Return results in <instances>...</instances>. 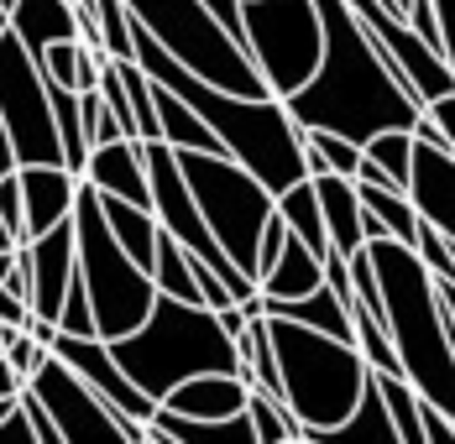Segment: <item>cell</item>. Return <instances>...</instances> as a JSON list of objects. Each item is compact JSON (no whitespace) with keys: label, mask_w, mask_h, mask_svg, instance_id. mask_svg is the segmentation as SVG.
<instances>
[{"label":"cell","mask_w":455,"mask_h":444,"mask_svg":"<svg viewBox=\"0 0 455 444\" xmlns=\"http://www.w3.org/2000/svg\"><path fill=\"white\" fill-rule=\"evenodd\" d=\"M11 246H21V230L0 215V251H11Z\"/></svg>","instance_id":"cell-40"},{"label":"cell","mask_w":455,"mask_h":444,"mask_svg":"<svg viewBox=\"0 0 455 444\" xmlns=\"http://www.w3.org/2000/svg\"><path fill=\"white\" fill-rule=\"evenodd\" d=\"M21 387H27V377H21V371L0 355V398H21Z\"/></svg>","instance_id":"cell-37"},{"label":"cell","mask_w":455,"mask_h":444,"mask_svg":"<svg viewBox=\"0 0 455 444\" xmlns=\"http://www.w3.org/2000/svg\"><path fill=\"white\" fill-rule=\"evenodd\" d=\"M0 215L21 230V246H27V199H21V173L0 178Z\"/></svg>","instance_id":"cell-31"},{"label":"cell","mask_w":455,"mask_h":444,"mask_svg":"<svg viewBox=\"0 0 455 444\" xmlns=\"http://www.w3.org/2000/svg\"><path fill=\"white\" fill-rule=\"evenodd\" d=\"M0 115L16 141V163H63V136H58L43 58L11 27L0 32Z\"/></svg>","instance_id":"cell-9"},{"label":"cell","mask_w":455,"mask_h":444,"mask_svg":"<svg viewBox=\"0 0 455 444\" xmlns=\"http://www.w3.org/2000/svg\"><path fill=\"white\" fill-rule=\"evenodd\" d=\"M11 408H16V398H0V418H5V413H11Z\"/></svg>","instance_id":"cell-42"},{"label":"cell","mask_w":455,"mask_h":444,"mask_svg":"<svg viewBox=\"0 0 455 444\" xmlns=\"http://www.w3.org/2000/svg\"><path fill=\"white\" fill-rule=\"evenodd\" d=\"M0 355H5V335H0Z\"/></svg>","instance_id":"cell-45"},{"label":"cell","mask_w":455,"mask_h":444,"mask_svg":"<svg viewBox=\"0 0 455 444\" xmlns=\"http://www.w3.org/2000/svg\"><path fill=\"white\" fill-rule=\"evenodd\" d=\"M319 444H403L393 413H387V398H382V387H377V371H371V382H366L362 402L351 408V418H346L340 429H330Z\"/></svg>","instance_id":"cell-23"},{"label":"cell","mask_w":455,"mask_h":444,"mask_svg":"<svg viewBox=\"0 0 455 444\" xmlns=\"http://www.w3.org/2000/svg\"><path fill=\"white\" fill-rule=\"evenodd\" d=\"M152 444H257V424H251V413L188 418L179 408L157 402V413H152Z\"/></svg>","instance_id":"cell-19"},{"label":"cell","mask_w":455,"mask_h":444,"mask_svg":"<svg viewBox=\"0 0 455 444\" xmlns=\"http://www.w3.org/2000/svg\"><path fill=\"white\" fill-rule=\"evenodd\" d=\"M283 246H288V220L283 215H273V225H267V235H262V251H257V282L267 277L277 266V257H283Z\"/></svg>","instance_id":"cell-32"},{"label":"cell","mask_w":455,"mask_h":444,"mask_svg":"<svg viewBox=\"0 0 455 444\" xmlns=\"http://www.w3.org/2000/svg\"><path fill=\"white\" fill-rule=\"evenodd\" d=\"M11 32L43 58L47 47L63 43V37H84V21H79L74 0H16L11 5Z\"/></svg>","instance_id":"cell-20"},{"label":"cell","mask_w":455,"mask_h":444,"mask_svg":"<svg viewBox=\"0 0 455 444\" xmlns=\"http://www.w3.org/2000/svg\"><path fill=\"white\" fill-rule=\"evenodd\" d=\"M21 266V246H11V251H0V282H11V272Z\"/></svg>","instance_id":"cell-39"},{"label":"cell","mask_w":455,"mask_h":444,"mask_svg":"<svg viewBox=\"0 0 455 444\" xmlns=\"http://www.w3.org/2000/svg\"><path fill=\"white\" fill-rule=\"evenodd\" d=\"M110 351L126 366V377L141 392H152L157 402L168 398L179 382L199 377V371H241L246 377L241 340L220 324V309L188 304V298H173V293H157L152 313L132 335L110 340Z\"/></svg>","instance_id":"cell-3"},{"label":"cell","mask_w":455,"mask_h":444,"mask_svg":"<svg viewBox=\"0 0 455 444\" xmlns=\"http://www.w3.org/2000/svg\"><path fill=\"white\" fill-rule=\"evenodd\" d=\"M366 157H371V163H382L387 173L409 188V178H413V131H409V126L377 131L371 141H366Z\"/></svg>","instance_id":"cell-28"},{"label":"cell","mask_w":455,"mask_h":444,"mask_svg":"<svg viewBox=\"0 0 455 444\" xmlns=\"http://www.w3.org/2000/svg\"><path fill=\"white\" fill-rule=\"evenodd\" d=\"M319 16H324V58H319L315 79L283 99L293 110V121L304 131H315V126L340 131L362 147L393 126L413 131V121L424 115V99L387 63V52L371 43L362 16L346 0H319Z\"/></svg>","instance_id":"cell-1"},{"label":"cell","mask_w":455,"mask_h":444,"mask_svg":"<svg viewBox=\"0 0 455 444\" xmlns=\"http://www.w3.org/2000/svg\"><path fill=\"white\" fill-rule=\"evenodd\" d=\"M273 345L277 371H283V398L304 418L309 444H319L330 429H340L351 418V408L362 402L366 382H371V366L356 351V340L309 329L299 319H273Z\"/></svg>","instance_id":"cell-4"},{"label":"cell","mask_w":455,"mask_h":444,"mask_svg":"<svg viewBox=\"0 0 455 444\" xmlns=\"http://www.w3.org/2000/svg\"><path fill=\"white\" fill-rule=\"evenodd\" d=\"M366 251H371L377 282H382L387 329H393V345L403 361V377L419 387V398H429L455 418V324L435 272L398 235H371Z\"/></svg>","instance_id":"cell-2"},{"label":"cell","mask_w":455,"mask_h":444,"mask_svg":"<svg viewBox=\"0 0 455 444\" xmlns=\"http://www.w3.org/2000/svg\"><path fill=\"white\" fill-rule=\"evenodd\" d=\"M346 5L362 16V27L371 32V43L387 52V63L409 79V89L419 99H435V94L455 89V63L413 27L398 5H387V0H346Z\"/></svg>","instance_id":"cell-11"},{"label":"cell","mask_w":455,"mask_h":444,"mask_svg":"<svg viewBox=\"0 0 455 444\" xmlns=\"http://www.w3.org/2000/svg\"><path fill=\"white\" fill-rule=\"evenodd\" d=\"M21 163H16V141H11V126H5V115H0V178L16 173Z\"/></svg>","instance_id":"cell-38"},{"label":"cell","mask_w":455,"mask_h":444,"mask_svg":"<svg viewBox=\"0 0 455 444\" xmlns=\"http://www.w3.org/2000/svg\"><path fill=\"white\" fill-rule=\"evenodd\" d=\"M304 147H309V173H346L356 178V168H362L366 147L362 141H351V136L340 131H324V126H315V131H304Z\"/></svg>","instance_id":"cell-26"},{"label":"cell","mask_w":455,"mask_h":444,"mask_svg":"<svg viewBox=\"0 0 455 444\" xmlns=\"http://www.w3.org/2000/svg\"><path fill=\"white\" fill-rule=\"evenodd\" d=\"M315 188H319V210H324V230H330V251L351 257L366 246V204H362V188L356 178L346 173H315Z\"/></svg>","instance_id":"cell-17"},{"label":"cell","mask_w":455,"mask_h":444,"mask_svg":"<svg viewBox=\"0 0 455 444\" xmlns=\"http://www.w3.org/2000/svg\"><path fill=\"white\" fill-rule=\"evenodd\" d=\"M246 398H251V382L241 371H199L179 382L163 402L188 418H230V413H246Z\"/></svg>","instance_id":"cell-18"},{"label":"cell","mask_w":455,"mask_h":444,"mask_svg":"<svg viewBox=\"0 0 455 444\" xmlns=\"http://www.w3.org/2000/svg\"><path fill=\"white\" fill-rule=\"evenodd\" d=\"M84 178H90L100 194H121V199L152 210V173H147V141H141V136L100 141V147L90 152Z\"/></svg>","instance_id":"cell-16"},{"label":"cell","mask_w":455,"mask_h":444,"mask_svg":"<svg viewBox=\"0 0 455 444\" xmlns=\"http://www.w3.org/2000/svg\"><path fill=\"white\" fill-rule=\"evenodd\" d=\"M21 199H27V241L52 230L58 220H74V199L84 178L63 163H21Z\"/></svg>","instance_id":"cell-15"},{"label":"cell","mask_w":455,"mask_h":444,"mask_svg":"<svg viewBox=\"0 0 455 444\" xmlns=\"http://www.w3.org/2000/svg\"><path fill=\"white\" fill-rule=\"evenodd\" d=\"M0 324H16V329L32 324V298H21V293L5 288V282H0Z\"/></svg>","instance_id":"cell-34"},{"label":"cell","mask_w":455,"mask_h":444,"mask_svg":"<svg viewBox=\"0 0 455 444\" xmlns=\"http://www.w3.org/2000/svg\"><path fill=\"white\" fill-rule=\"evenodd\" d=\"M435 16H440V37H445V58L455 63V0H435Z\"/></svg>","instance_id":"cell-36"},{"label":"cell","mask_w":455,"mask_h":444,"mask_svg":"<svg viewBox=\"0 0 455 444\" xmlns=\"http://www.w3.org/2000/svg\"><path fill=\"white\" fill-rule=\"evenodd\" d=\"M262 298H267V293H262ZM267 313H273V319H299V324L324 329V335H340V340H356V324H351V313H346L340 293H335L330 282H319L315 293H304V298H267Z\"/></svg>","instance_id":"cell-21"},{"label":"cell","mask_w":455,"mask_h":444,"mask_svg":"<svg viewBox=\"0 0 455 444\" xmlns=\"http://www.w3.org/2000/svg\"><path fill=\"white\" fill-rule=\"evenodd\" d=\"M319 282H324V257L288 230V246H283L277 266L262 277V293L267 298H304V293H315Z\"/></svg>","instance_id":"cell-22"},{"label":"cell","mask_w":455,"mask_h":444,"mask_svg":"<svg viewBox=\"0 0 455 444\" xmlns=\"http://www.w3.org/2000/svg\"><path fill=\"white\" fill-rule=\"evenodd\" d=\"M37 444V434H32V418H27V408H21V398H16V408L0 418V444Z\"/></svg>","instance_id":"cell-35"},{"label":"cell","mask_w":455,"mask_h":444,"mask_svg":"<svg viewBox=\"0 0 455 444\" xmlns=\"http://www.w3.org/2000/svg\"><path fill=\"white\" fill-rule=\"evenodd\" d=\"M387 5H398V11H403V16H409V5H413V0H387Z\"/></svg>","instance_id":"cell-44"},{"label":"cell","mask_w":455,"mask_h":444,"mask_svg":"<svg viewBox=\"0 0 455 444\" xmlns=\"http://www.w3.org/2000/svg\"><path fill=\"white\" fill-rule=\"evenodd\" d=\"M21 251H27V266H32V313L58 324L68 282L79 277V230H74V220H58L52 230L32 235Z\"/></svg>","instance_id":"cell-13"},{"label":"cell","mask_w":455,"mask_h":444,"mask_svg":"<svg viewBox=\"0 0 455 444\" xmlns=\"http://www.w3.org/2000/svg\"><path fill=\"white\" fill-rule=\"evenodd\" d=\"M21 408H27V418H32V434H37V444H58L63 440V429H58V418L47 413V402L32 392V387H21Z\"/></svg>","instance_id":"cell-30"},{"label":"cell","mask_w":455,"mask_h":444,"mask_svg":"<svg viewBox=\"0 0 455 444\" xmlns=\"http://www.w3.org/2000/svg\"><path fill=\"white\" fill-rule=\"evenodd\" d=\"M179 163L215 241L230 251V262L257 277V251L277 215V194L230 152H179Z\"/></svg>","instance_id":"cell-7"},{"label":"cell","mask_w":455,"mask_h":444,"mask_svg":"<svg viewBox=\"0 0 455 444\" xmlns=\"http://www.w3.org/2000/svg\"><path fill=\"white\" fill-rule=\"evenodd\" d=\"M277 215L288 220V230H293L299 241H309L319 257H330V230H324V210H319L315 173L299 178V183H288V188L277 194Z\"/></svg>","instance_id":"cell-24"},{"label":"cell","mask_w":455,"mask_h":444,"mask_svg":"<svg viewBox=\"0 0 455 444\" xmlns=\"http://www.w3.org/2000/svg\"><path fill=\"white\" fill-rule=\"evenodd\" d=\"M246 52L262 68V79L277 99L315 79L324 58V16L319 0H246Z\"/></svg>","instance_id":"cell-8"},{"label":"cell","mask_w":455,"mask_h":444,"mask_svg":"<svg viewBox=\"0 0 455 444\" xmlns=\"http://www.w3.org/2000/svg\"><path fill=\"white\" fill-rule=\"evenodd\" d=\"M58 329H63V335H100L94 298H90V288H84V277L68 282V298H63V309H58Z\"/></svg>","instance_id":"cell-29"},{"label":"cell","mask_w":455,"mask_h":444,"mask_svg":"<svg viewBox=\"0 0 455 444\" xmlns=\"http://www.w3.org/2000/svg\"><path fill=\"white\" fill-rule=\"evenodd\" d=\"M52 351L63 355V361L90 382L100 398H110L121 413H132V418H141V424H152L157 398H152V392H141L137 382L126 377V366L116 361V351H110V340H105V335H63V329H58Z\"/></svg>","instance_id":"cell-12"},{"label":"cell","mask_w":455,"mask_h":444,"mask_svg":"<svg viewBox=\"0 0 455 444\" xmlns=\"http://www.w3.org/2000/svg\"><path fill=\"white\" fill-rule=\"evenodd\" d=\"M5 27H11V11H5V5H0V32H5Z\"/></svg>","instance_id":"cell-43"},{"label":"cell","mask_w":455,"mask_h":444,"mask_svg":"<svg viewBox=\"0 0 455 444\" xmlns=\"http://www.w3.org/2000/svg\"><path fill=\"white\" fill-rule=\"evenodd\" d=\"M424 115L440 126V136H445V147L455 152V89H445V94H435V99H424Z\"/></svg>","instance_id":"cell-33"},{"label":"cell","mask_w":455,"mask_h":444,"mask_svg":"<svg viewBox=\"0 0 455 444\" xmlns=\"http://www.w3.org/2000/svg\"><path fill=\"white\" fill-rule=\"evenodd\" d=\"M37 398L47 402V413L58 418L63 440H100V444H141L152 440V424H141L132 413H121L110 398H100L90 382L63 361L58 351L43 355V366L27 382Z\"/></svg>","instance_id":"cell-10"},{"label":"cell","mask_w":455,"mask_h":444,"mask_svg":"<svg viewBox=\"0 0 455 444\" xmlns=\"http://www.w3.org/2000/svg\"><path fill=\"white\" fill-rule=\"evenodd\" d=\"M440 293H445V309H451V324H455V282H440Z\"/></svg>","instance_id":"cell-41"},{"label":"cell","mask_w":455,"mask_h":444,"mask_svg":"<svg viewBox=\"0 0 455 444\" xmlns=\"http://www.w3.org/2000/svg\"><path fill=\"white\" fill-rule=\"evenodd\" d=\"M74 230H79V277H84V288L94 298L100 335L121 340L152 313L157 277L116 241V230L105 220V199H100V188L90 178L79 183V199H74Z\"/></svg>","instance_id":"cell-5"},{"label":"cell","mask_w":455,"mask_h":444,"mask_svg":"<svg viewBox=\"0 0 455 444\" xmlns=\"http://www.w3.org/2000/svg\"><path fill=\"white\" fill-rule=\"evenodd\" d=\"M377 387H382V398H387V413H393V424H398V440L403 444H424V418H419V387H413L403 371H377Z\"/></svg>","instance_id":"cell-27"},{"label":"cell","mask_w":455,"mask_h":444,"mask_svg":"<svg viewBox=\"0 0 455 444\" xmlns=\"http://www.w3.org/2000/svg\"><path fill=\"white\" fill-rule=\"evenodd\" d=\"M126 5H132V21L141 32H152L199 79L235 89V94H273L262 68L251 63V52L230 37L226 21L204 0H126Z\"/></svg>","instance_id":"cell-6"},{"label":"cell","mask_w":455,"mask_h":444,"mask_svg":"<svg viewBox=\"0 0 455 444\" xmlns=\"http://www.w3.org/2000/svg\"><path fill=\"white\" fill-rule=\"evenodd\" d=\"M409 194L419 204V215L445 230V241H455V152L445 141H419L413 136V178Z\"/></svg>","instance_id":"cell-14"},{"label":"cell","mask_w":455,"mask_h":444,"mask_svg":"<svg viewBox=\"0 0 455 444\" xmlns=\"http://www.w3.org/2000/svg\"><path fill=\"white\" fill-rule=\"evenodd\" d=\"M246 413H251V424H257V444L309 440L304 418L288 408V398H277V392H267V387H251V398H246Z\"/></svg>","instance_id":"cell-25"}]
</instances>
